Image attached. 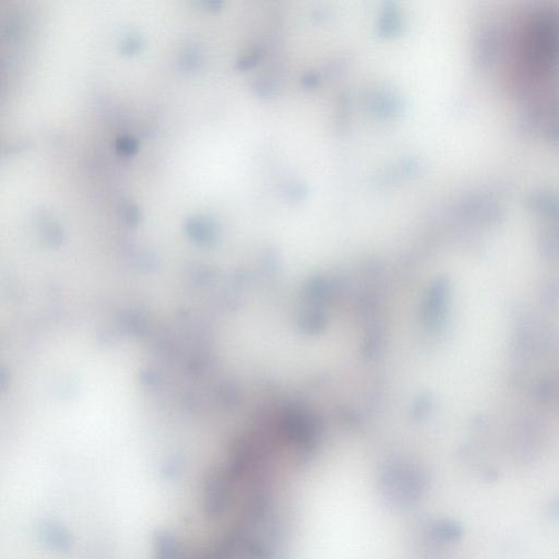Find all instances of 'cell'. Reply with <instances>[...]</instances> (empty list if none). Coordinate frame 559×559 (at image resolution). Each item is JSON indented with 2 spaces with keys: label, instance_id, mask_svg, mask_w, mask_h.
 I'll return each instance as SVG.
<instances>
[{
  "label": "cell",
  "instance_id": "6da1fadb",
  "mask_svg": "<svg viewBox=\"0 0 559 559\" xmlns=\"http://www.w3.org/2000/svg\"><path fill=\"white\" fill-rule=\"evenodd\" d=\"M382 491L392 502L411 504L422 494L423 481L413 471H393L382 478Z\"/></svg>",
  "mask_w": 559,
  "mask_h": 559
},
{
  "label": "cell",
  "instance_id": "7a4b0ae2",
  "mask_svg": "<svg viewBox=\"0 0 559 559\" xmlns=\"http://www.w3.org/2000/svg\"><path fill=\"white\" fill-rule=\"evenodd\" d=\"M185 228L191 236L199 241H208L215 234V222L204 215L189 217L185 223Z\"/></svg>",
  "mask_w": 559,
  "mask_h": 559
},
{
  "label": "cell",
  "instance_id": "3957f363",
  "mask_svg": "<svg viewBox=\"0 0 559 559\" xmlns=\"http://www.w3.org/2000/svg\"><path fill=\"white\" fill-rule=\"evenodd\" d=\"M204 55L197 46L185 48L178 57L177 67L182 72H193L202 67Z\"/></svg>",
  "mask_w": 559,
  "mask_h": 559
},
{
  "label": "cell",
  "instance_id": "277c9868",
  "mask_svg": "<svg viewBox=\"0 0 559 559\" xmlns=\"http://www.w3.org/2000/svg\"><path fill=\"white\" fill-rule=\"evenodd\" d=\"M118 211H119V215H121L124 222L126 224L131 225V226L138 224L140 219H141L140 209L130 199H123L121 204H119V207H118Z\"/></svg>",
  "mask_w": 559,
  "mask_h": 559
},
{
  "label": "cell",
  "instance_id": "5b68a950",
  "mask_svg": "<svg viewBox=\"0 0 559 559\" xmlns=\"http://www.w3.org/2000/svg\"><path fill=\"white\" fill-rule=\"evenodd\" d=\"M139 146H140V142L138 139L130 135H121L116 138L115 142H114L115 151L123 157L134 155L138 151Z\"/></svg>",
  "mask_w": 559,
  "mask_h": 559
},
{
  "label": "cell",
  "instance_id": "8992f818",
  "mask_svg": "<svg viewBox=\"0 0 559 559\" xmlns=\"http://www.w3.org/2000/svg\"><path fill=\"white\" fill-rule=\"evenodd\" d=\"M144 45H146V41L141 35H131L126 37L119 43L118 50L124 55H136L144 50Z\"/></svg>",
  "mask_w": 559,
  "mask_h": 559
},
{
  "label": "cell",
  "instance_id": "52a82bcc",
  "mask_svg": "<svg viewBox=\"0 0 559 559\" xmlns=\"http://www.w3.org/2000/svg\"><path fill=\"white\" fill-rule=\"evenodd\" d=\"M195 5L199 8H202V10L213 12V11L219 10L223 6V3L221 0H198L195 3Z\"/></svg>",
  "mask_w": 559,
  "mask_h": 559
},
{
  "label": "cell",
  "instance_id": "ba28073f",
  "mask_svg": "<svg viewBox=\"0 0 559 559\" xmlns=\"http://www.w3.org/2000/svg\"><path fill=\"white\" fill-rule=\"evenodd\" d=\"M28 146V144L24 141L19 142V144H11V146H8V149L3 150V155H11L12 153H17V152L23 150L24 146Z\"/></svg>",
  "mask_w": 559,
  "mask_h": 559
}]
</instances>
